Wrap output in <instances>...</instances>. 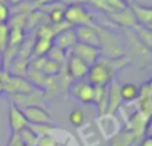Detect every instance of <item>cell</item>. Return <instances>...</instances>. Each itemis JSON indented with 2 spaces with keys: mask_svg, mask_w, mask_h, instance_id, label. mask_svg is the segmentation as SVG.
<instances>
[{
  "mask_svg": "<svg viewBox=\"0 0 152 146\" xmlns=\"http://www.w3.org/2000/svg\"><path fill=\"white\" fill-rule=\"evenodd\" d=\"M116 72L111 67L108 59L100 58L97 62L88 67V72H87L86 80L91 83L92 86L97 87V86H108L113 79H116Z\"/></svg>",
  "mask_w": 152,
  "mask_h": 146,
  "instance_id": "6da1fadb",
  "label": "cell"
},
{
  "mask_svg": "<svg viewBox=\"0 0 152 146\" xmlns=\"http://www.w3.org/2000/svg\"><path fill=\"white\" fill-rule=\"evenodd\" d=\"M99 48L102 52V58L112 59V58H119L126 54V50L121 47L119 38L113 34L112 31L104 28V27L99 26Z\"/></svg>",
  "mask_w": 152,
  "mask_h": 146,
  "instance_id": "7a4b0ae2",
  "label": "cell"
},
{
  "mask_svg": "<svg viewBox=\"0 0 152 146\" xmlns=\"http://www.w3.org/2000/svg\"><path fill=\"white\" fill-rule=\"evenodd\" d=\"M64 20L68 21L72 27L87 26V27H99L94 16L88 12L84 4H69L66 5Z\"/></svg>",
  "mask_w": 152,
  "mask_h": 146,
  "instance_id": "3957f363",
  "label": "cell"
},
{
  "mask_svg": "<svg viewBox=\"0 0 152 146\" xmlns=\"http://www.w3.org/2000/svg\"><path fill=\"white\" fill-rule=\"evenodd\" d=\"M94 123L99 131L100 137L104 141H110L121 131V121L115 114H111V113L100 114L94 121Z\"/></svg>",
  "mask_w": 152,
  "mask_h": 146,
  "instance_id": "277c9868",
  "label": "cell"
},
{
  "mask_svg": "<svg viewBox=\"0 0 152 146\" xmlns=\"http://www.w3.org/2000/svg\"><path fill=\"white\" fill-rule=\"evenodd\" d=\"M124 34H126V46L129 48L131 56L136 62L137 66L144 69L150 63V58H151L150 48H147L143 43L139 42V39L135 36L132 29H124Z\"/></svg>",
  "mask_w": 152,
  "mask_h": 146,
  "instance_id": "5b68a950",
  "label": "cell"
},
{
  "mask_svg": "<svg viewBox=\"0 0 152 146\" xmlns=\"http://www.w3.org/2000/svg\"><path fill=\"white\" fill-rule=\"evenodd\" d=\"M94 91L95 87L88 83L86 79H80V80H72L71 85L68 87V93L69 95L74 99L79 101L80 103H92L94 101Z\"/></svg>",
  "mask_w": 152,
  "mask_h": 146,
  "instance_id": "8992f818",
  "label": "cell"
},
{
  "mask_svg": "<svg viewBox=\"0 0 152 146\" xmlns=\"http://www.w3.org/2000/svg\"><path fill=\"white\" fill-rule=\"evenodd\" d=\"M45 91L40 90V88H35L31 93L27 94H19V95H12L11 97V102L19 106L20 109L24 107H29V106H42L44 107V102H45Z\"/></svg>",
  "mask_w": 152,
  "mask_h": 146,
  "instance_id": "52a82bcc",
  "label": "cell"
},
{
  "mask_svg": "<svg viewBox=\"0 0 152 146\" xmlns=\"http://www.w3.org/2000/svg\"><path fill=\"white\" fill-rule=\"evenodd\" d=\"M69 52H71L72 55L80 58L81 60H84L88 66L94 64L95 62H97L102 58V52H100L99 47L84 44V43H79V42H76V44L69 50Z\"/></svg>",
  "mask_w": 152,
  "mask_h": 146,
  "instance_id": "ba28073f",
  "label": "cell"
},
{
  "mask_svg": "<svg viewBox=\"0 0 152 146\" xmlns=\"http://www.w3.org/2000/svg\"><path fill=\"white\" fill-rule=\"evenodd\" d=\"M88 64L84 60H81L80 58L72 55L68 51L67 55V60H66V70L68 72V75L71 77L72 80H80V79H86L87 72H88Z\"/></svg>",
  "mask_w": 152,
  "mask_h": 146,
  "instance_id": "9c48e42d",
  "label": "cell"
},
{
  "mask_svg": "<svg viewBox=\"0 0 152 146\" xmlns=\"http://www.w3.org/2000/svg\"><path fill=\"white\" fill-rule=\"evenodd\" d=\"M28 125L29 123L24 115L23 110L10 101V103H8V126L11 129V133H19Z\"/></svg>",
  "mask_w": 152,
  "mask_h": 146,
  "instance_id": "30bf717a",
  "label": "cell"
},
{
  "mask_svg": "<svg viewBox=\"0 0 152 146\" xmlns=\"http://www.w3.org/2000/svg\"><path fill=\"white\" fill-rule=\"evenodd\" d=\"M26 115L27 121L29 125H40V123H48V125H53L52 115L45 107L42 106H29L21 109Z\"/></svg>",
  "mask_w": 152,
  "mask_h": 146,
  "instance_id": "8fae6325",
  "label": "cell"
},
{
  "mask_svg": "<svg viewBox=\"0 0 152 146\" xmlns=\"http://www.w3.org/2000/svg\"><path fill=\"white\" fill-rule=\"evenodd\" d=\"M99 27H87V26H79L75 27V34H76V40L79 43H84V44L95 46L99 47Z\"/></svg>",
  "mask_w": 152,
  "mask_h": 146,
  "instance_id": "7c38bea8",
  "label": "cell"
},
{
  "mask_svg": "<svg viewBox=\"0 0 152 146\" xmlns=\"http://www.w3.org/2000/svg\"><path fill=\"white\" fill-rule=\"evenodd\" d=\"M77 130L79 137H80L84 146H97L103 141L95 123H84L80 128H77Z\"/></svg>",
  "mask_w": 152,
  "mask_h": 146,
  "instance_id": "4fadbf2b",
  "label": "cell"
},
{
  "mask_svg": "<svg viewBox=\"0 0 152 146\" xmlns=\"http://www.w3.org/2000/svg\"><path fill=\"white\" fill-rule=\"evenodd\" d=\"M129 10H131L132 15L135 18L136 24L143 27H147L151 28L152 26V8L150 5H143L139 3H134V4L129 5Z\"/></svg>",
  "mask_w": 152,
  "mask_h": 146,
  "instance_id": "5bb4252c",
  "label": "cell"
},
{
  "mask_svg": "<svg viewBox=\"0 0 152 146\" xmlns=\"http://www.w3.org/2000/svg\"><path fill=\"white\" fill-rule=\"evenodd\" d=\"M108 18H110L115 24L123 27L124 29H132L135 27V24H136L135 18H134V15H132L131 10H129V7L124 8L123 11H119V12L108 13Z\"/></svg>",
  "mask_w": 152,
  "mask_h": 146,
  "instance_id": "9a60e30c",
  "label": "cell"
},
{
  "mask_svg": "<svg viewBox=\"0 0 152 146\" xmlns=\"http://www.w3.org/2000/svg\"><path fill=\"white\" fill-rule=\"evenodd\" d=\"M121 103H123V102H121V97H120V83L118 82V79H113L112 82L108 85V107H107V113L115 114Z\"/></svg>",
  "mask_w": 152,
  "mask_h": 146,
  "instance_id": "2e32d148",
  "label": "cell"
},
{
  "mask_svg": "<svg viewBox=\"0 0 152 146\" xmlns=\"http://www.w3.org/2000/svg\"><path fill=\"white\" fill-rule=\"evenodd\" d=\"M53 46L55 47H59L64 51H69L72 47L76 44V34L74 28H69L67 31H63L60 34H58L55 38H53Z\"/></svg>",
  "mask_w": 152,
  "mask_h": 146,
  "instance_id": "e0dca14e",
  "label": "cell"
},
{
  "mask_svg": "<svg viewBox=\"0 0 152 146\" xmlns=\"http://www.w3.org/2000/svg\"><path fill=\"white\" fill-rule=\"evenodd\" d=\"M92 105L96 106L99 115L107 113V107H108V86H97V87H95Z\"/></svg>",
  "mask_w": 152,
  "mask_h": 146,
  "instance_id": "ac0fdd59",
  "label": "cell"
},
{
  "mask_svg": "<svg viewBox=\"0 0 152 146\" xmlns=\"http://www.w3.org/2000/svg\"><path fill=\"white\" fill-rule=\"evenodd\" d=\"M142 138L134 136L128 130H121L118 136L110 139V146H136Z\"/></svg>",
  "mask_w": 152,
  "mask_h": 146,
  "instance_id": "d6986e66",
  "label": "cell"
},
{
  "mask_svg": "<svg viewBox=\"0 0 152 146\" xmlns=\"http://www.w3.org/2000/svg\"><path fill=\"white\" fill-rule=\"evenodd\" d=\"M52 47H53L52 40L43 39V38H35L34 44H32V55H34V58L47 56Z\"/></svg>",
  "mask_w": 152,
  "mask_h": 146,
  "instance_id": "ffe728a7",
  "label": "cell"
},
{
  "mask_svg": "<svg viewBox=\"0 0 152 146\" xmlns=\"http://www.w3.org/2000/svg\"><path fill=\"white\" fill-rule=\"evenodd\" d=\"M120 97L121 102H126V103L135 102L139 97V87L131 82L123 83V85H120Z\"/></svg>",
  "mask_w": 152,
  "mask_h": 146,
  "instance_id": "44dd1931",
  "label": "cell"
},
{
  "mask_svg": "<svg viewBox=\"0 0 152 146\" xmlns=\"http://www.w3.org/2000/svg\"><path fill=\"white\" fill-rule=\"evenodd\" d=\"M50 5V11H48V18H50L51 24H56L59 21L64 20V11H66V4H63L61 1H55L51 3Z\"/></svg>",
  "mask_w": 152,
  "mask_h": 146,
  "instance_id": "7402d4cb",
  "label": "cell"
},
{
  "mask_svg": "<svg viewBox=\"0 0 152 146\" xmlns=\"http://www.w3.org/2000/svg\"><path fill=\"white\" fill-rule=\"evenodd\" d=\"M132 32H134L135 36L139 39L140 43H143V44H144L147 48H151V46H152V32H151V28L139 26V24H135V27L132 28Z\"/></svg>",
  "mask_w": 152,
  "mask_h": 146,
  "instance_id": "603a6c76",
  "label": "cell"
},
{
  "mask_svg": "<svg viewBox=\"0 0 152 146\" xmlns=\"http://www.w3.org/2000/svg\"><path fill=\"white\" fill-rule=\"evenodd\" d=\"M68 119H69V123L77 129L86 123V113H84V110L80 106H76L71 110V113L68 115Z\"/></svg>",
  "mask_w": 152,
  "mask_h": 146,
  "instance_id": "cb8c5ba5",
  "label": "cell"
},
{
  "mask_svg": "<svg viewBox=\"0 0 152 146\" xmlns=\"http://www.w3.org/2000/svg\"><path fill=\"white\" fill-rule=\"evenodd\" d=\"M67 55H68V51H64V50H61V48L53 46V47L50 50V52H48L47 58L51 59V60H53L55 63L60 64V66H66Z\"/></svg>",
  "mask_w": 152,
  "mask_h": 146,
  "instance_id": "d4e9b609",
  "label": "cell"
},
{
  "mask_svg": "<svg viewBox=\"0 0 152 146\" xmlns=\"http://www.w3.org/2000/svg\"><path fill=\"white\" fill-rule=\"evenodd\" d=\"M19 136H20V139L24 144V146H36L37 139H39V137L31 130L29 125L21 131H19Z\"/></svg>",
  "mask_w": 152,
  "mask_h": 146,
  "instance_id": "484cf974",
  "label": "cell"
},
{
  "mask_svg": "<svg viewBox=\"0 0 152 146\" xmlns=\"http://www.w3.org/2000/svg\"><path fill=\"white\" fill-rule=\"evenodd\" d=\"M10 24L0 23V55L7 50L10 43Z\"/></svg>",
  "mask_w": 152,
  "mask_h": 146,
  "instance_id": "4316f807",
  "label": "cell"
},
{
  "mask_svg": "<svg viewBox=\"0 0 152 146\" xmlns=\"http://www.w3.org/2000/svg\"><path fill=\"white\" fill-rule=\"evenodd\" d=\"M31 130L36 134L37 137H45V136H52L53 131H56V128L53 125H48V123H40V125H29Z\"/></svg>",
  "mask_w": 152,
  "mask_h": 146,
  "instance_id": "83f0119b",
  "label": "cell"
},
{
  "mask_svg": "<svg viewBox=\"0 0 152 146\" xmlns=\"http://www.w3.org/2000/svg\"><path fill=\"white\" fill-rule=\"evenodd\" d=\"M36 38H43V39H50L53 40L55 34H53V29L51 23H42L37 26L36 28Z\"/></svg>",
  "mask_w": 152,
  "mask_h": 146,
  "instance_id": "f1b7e54d",
  "label": "cell"
},
{
  "mask_svg": "<svg viewBox=\"0 0 152 146\" xmlns=\"http://www.w3.org/2000/svg\"><path fill=\"white\" fill-rule=\"evenodd\" d=\"M11 19V8L5 1H0V23H8Z\"/></svg>",
  "mask_w": 152,
  "mask_h": 146,
  "instance_id": "f546056e",
  "label": "cell"
},
{
  "mask_svg": "<svg viewBox=\"0 0 152 146\" xmlns=\"http://www.w3.org/2000/svg\"><path fill=\"white\" fill-rule=\"evenodd\" d=\"M107 4H108V8H110V13L119 12V11H123L124 8H127V5L121 0H107Z\"/></svg>",
  "mask_w": 152,
  "mask_h": 146,
  "instance_id": "4dcf8cb0",
  "label": "cell"
},
{
  "mask_svg": "<svg viewBox=\"0 0 152 146\" xmlns=\"http://www.w3.org/2000/svg\"><path fill=\"white\" fill-rule=\"evenodd\" d=\"M7 146H24V144L20 139L19 133H11V137H10V139H8Z\"/></svg>",
  "mask_w": 152,
  "mask_h": 146,
  "instance_id": "1f68e13d",
  "label": "cell"
},
{
  "mask_svg": "<svg viewBox=\"0 0 152 146\" xmlns=\"http://www.w3.org/2000/svg\"><path fill=\"white\" fill-rule=\"evenodd\" d=\"M53 139L51 136H45V137H39L37 139L36 146H53Z\"/></svg>",
  "mask_w": 152,
  "mask_h": 146,
  "instance_id": "d6a6232c",
  "label": "cell"
},
{
  "mask_svg": "<svg viewBox=\"0 0 152 146\" xmlns=\"http://www.w3.org/2000/svg\"><path fill=\"white\" fill-rule=\"evenodd\" d=\"M55 1H58V0H35L34 1V7L36 8V7H44V5H47V4H51V3H55Z\"/></svg>",
  "mask_w": 152,
  "mask_h": 146,
  "instance_id": "836d02e7",
  "label": "cell"
},
{
  "mask_svg": "<svg viewBox=\"0 0 152 146\" xmlns=\"http://www.w3.org/2000/svg\"><path fill=\"white\" fill-rule=\"evenodd\" d=\"M59 1H61L66 5H69V4H84L86 5L88 0H59Z\"/></svg>",
  "mask_w": 152,
  "mask_h": 146,
  "instance_id": "e575fe53",
  "label": "cell"
},
{
  "mask_svg": "<svg viewBox=\"0 0 152 146\" xmlns=\"http://www.w3.org/2000/svg\"><path fill=\"white\" fill-rule=\"evenodd\" d=\"M136 146H152V138L151 137H143Z\"/></svg>",
  "mask_w": 152,
  "mask_h": 146,
  "instance_id": "d590c367",
  "label": "cell"
},
{
  "mask_svg": "<svg viewBox=\"0 0 152 146\" xmlns=\"http://www.w3.org/2000/svg\"><path fill=\"white\" fill-rule=\"evenodd\" d=\"M21 1H23V0H5V3H7V4H11L12 7H16V5L20 4Z\"/></svg>",
  "mask_w": 152,
  "mask_h": 146,
  "instance_id": "8d00e7d4",
  "label": "cell"
},
{
  "mask_svg": "<svg viewBox=\"0 0 152 146\" xmlns=\"http://www.w3.org/2000/svg\"><path fill=\"white\" fill-rule=\"evenodd\" d=\"M121 1H123L127 7H129L131 4H134V3H135V0H121Z\"/></svg>",
  "mask_w": 152,
  "mask_h": 146,
  "instance_id": "74e56055",
  "label": "cell"
},
{
  "mask_svg": "<svg viewBox=\"0 0 152 146\" xmlns=\"http://www.w3.org/2000/svg\"><path fill=\"white\" fill-rule=\"evenodd\" d=\"M4 69H5V66H4V62H3V58H1V55H0V72H1Z\"/></svg>",
  "mask_w": 152,
  "mask_h": 146,
  "instance_id": "f35d334b",
  "label": "cell"
},
{
  "mask_svg": "<svg viewBox=\"0 0 152 146\" xmlns=\"http://www.w3.org/2000/svg\"><path fill=\"white\" fill-rule=\"evenodd\" d=\"M3 95H4V88H3V85L0 82V97H3Z\"/></svg>",
  "mask_w": 152,
  "mask_h": 146,
  "instance_id": "ab89813d",
  "label": "cell"
}]
</instances>
